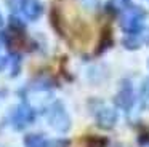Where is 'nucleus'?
<instances>
[{"label":"nucleus","mask_w":149,"mask_h":147,"mask_svg":"<svg viewBox=\"0 0 149 147\" xmlns=\"http://www.w3.org/2000/svg\"><path fill=\"white\" fill-rule=\"evenodd\" d=\"M47 123L58 133H68L71 130V117L61 101H53L45 110Z\"/></svg>","instance_id":"2"},{"label":"nucleus","mask_w":149,"mask_h":147,"mask_svg":"<svg viewBox=\"0 0 149 147\" xmlns=\"http://www.w3.org/2000/svg\"><path fill=\"white\" fill-rule=\"evenodd\" d=\"M34 120H36V109L31 107L27 102H21L11 114V125L18 131L26 130L29 125L34 123Z\"/></svg>","instance_id":"4"},{"label":"nucleus","mask_w":149,"mask_h":147,"mask_svg":"<svg viewBox=\"0 0 149 147\" xmlns=\"http://www.w3.org/2000/svg\"><path fill=\"white\" fill-rule=\"evenodd\" d=\"M146 18V11L141 6L132 5L127 10H123L122 16H120V27L127 32L128 35L133 34H139L143 31V22Z\"/></svg>","instance_id":"3"},{"label":"nucleus","mask_w":149,"mask_h":147,"mask_svg":"<svg viewBox=\"0 0 149 147\" xmlns=\"http://www.w3.org/2000/svg\"><path fill=\"white\" fill-rule=\"evenodd\" d=\"M5 66H7V58H5V56H0V70L5 69Z\"/></svg>","instance_id":"15"},{"label":"nucleus","mask_w":149,"mask_h":147,"mask_svg":"<svg viewBox=\"0 0 149 147\" xmlns=\"http://www.w3.org/2000/svg\"><path fill=\"white\" fill-rule=\"evenodd\" d=\"M47 147H69L68 139H48Z\"/></svg>","instance_id":"12"},{"label":"nucleus","mask_w":149,"mask_h":147,"mask_svg":"<svg viewBox=\"0 0 149 147\" xmlns=\"http://www.w3.org/2000/svg\"><path fill=\"white\" fill-rule=\"evenodd\" d=\"M47 142H48V139L39 133H31L24 137V146L26 147H47Z\"/></svg>","instance_id":"8"},{"label":"nucleus","mask_w":149,"mask_h":147,"mask_svg":"<svg viewBox=\"0 0 149 147\" xmlns=\"http://www.w3.org/2000/svg\"><path fill=\"white\" fill-rule=\"evenodd\" d=\"M3 24H5V21H3V16H2V11H0V29L3 27Z\"/></svg>","instance_id":"17"},{"label":"nucleus","mask_w":149,"mask_h":147,"mask_svg":"<svg viewBox=\"0 0 149 147\" xmlns=\"http://www.w3.org/2000/svg\"><path fill=\"white\" fill-rule=\"evenodd\" d=\"M111 2V5L114 6V8H117V10H127L128 6H132L133 3H132V0H109Z\"/></svg>","instance_id":"10"},{"label":"nucleus","mask_w":149,"mask_h":147,"mask_svg":"<svg viewBox=\"0 0 149 147\" xmlns=\"http://www.w3.org/2000/svg\"><path fill=\"white\" fill-rule=\"evenodd\" d=\"M114 101H116L117 107H120L122 110H130L133 107V104H135V94H133V86L128 80H123L122 82Z\"/></svg>","instance_id":"5"},{"label":"nucleus","mask_w":149,"mask_h":147,"mask_svg":"<svg viewBox=\"0 0 149 147\" xmlns=\"http://www.w3.org/2000/svg\"><path fill=\"white\" fill-rule=\"evenodd\" d=\"M3 45H5V37H3V34L0 32V50L3 48Z\"/></svg>","instance_id":"16"},{"label":"nucleus","mask_w":149,"mask_h":147,"mask_svg":"<svg viewBox=\"0 0 149 147\" xmlns=\"http://www.w3.org/2000/svg\"><path fill=\"white\" fill-rule=\"evenodd\" d=\"M139 35H141V40H143V43H148V45H149V27L143 29V31L139 32Z\"/></svg>","instance_id":"14"},{"label":"nucleus","mask_w":149,"mask_h":147,"mask_svg":"<svg viewBox=\"0 0 149 147\" xmlns=\"http://www.w3.org/2000/svg\"><path fill=\"white\" fill-rule=\"evenodd\" d=\"M80 2H82V5L88 10H95L100 5V0H80Z\"/></svg>","instance_id":"13"},{"label":"nucleus","mask_w":149,"mask_h":147,"mask_svg":"<svg viewBox=\"0 0 149 147\" xmlns=\"http://www.w3.org/2000/svg\"><path fill=\"white\" fill-rule=\"evenodd\" d=\"M95 118H96V123L100 128L104 130H111V128L116 126L117 123V110L114 107H107V105H101L96 112H95Z\"/></svg>","instance_id":"6"},{"label":"nucleus","mask_w":149,"mask_h":147,"mask_svg":"<svg viewBox=\"0 0 149 147\" xmlns=\"http://www.w3.org/2000/svg\"><path fill=\"white\" fill-rule=\"evenodd\" d=\"M52 85L43 80H37L27 86L26 94H24V102H27L34 109H37V105H39L47 110V107L52 104Z\"/></svg>","instance_id":"1"},{"label":"nucleus","mask_w":149,"mask_h":147,"mask_svg":"<svg viewBox=\"0 0 149 147\" xmlns=\"http://www.w3.org/2000/svg\"><path fill=\"white\" fill-rule=\"evenodd\" d=\"M19 11L27 21H37L43 13L42 0H19Z\"/></svg>","instance_id":"7"},{"label":"nucleus","mask_w":149,"mask_h":147,"mask_svg":"<svg viewBox=\"0 0 149 147\" xmlns=\"http://www.w3.org/2000/svg\"><path fill=\"white\" fill-rule=\"evenodd\" d=\"M141 43H143L141 35H138V34L128 35V37L123 38V46L128 48V50H136V48H139V45H141Z\"/></svg>","instance_id":"9"},{"label":"nucleus","mask_w":149,"mask_h":147,"mask_svg":"<svg viewBox=\"0 0 149 147\" xmlns=\"http://www.w3.org/2000/svg\"><path fill=\"white\" fill-rule=\"evenodd\" d=\"M141 98H143V104L149 107V80H146L141 86Z\"/></svg>","instance_id":"11"}]
</instances>
